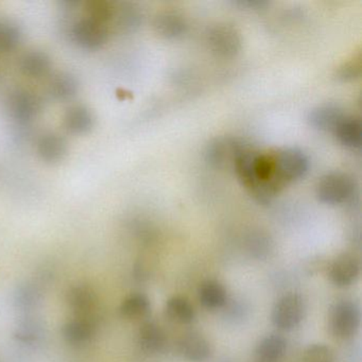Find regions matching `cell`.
<instances>
[{
	"instance_id": "9c48e42d",
	"label": "cell",
	"mask_w": 362,
	"mask_h": 362,
	"mask_svg": "<svg viewBox=\"0 0 362 362\" xmlns=\"http://www.w3.org/2000/svg\"><path fill=\"white\" fill-rule=\"evenodd\" d=\"M7 110L12 119L18 124H26L37 117L41 110V103L30 90L18 88L8 97Z\"/></svg>"
},
{
	"instance_id": "f546056e",
	"label": "cell",
	"mask_w": 362,
	"mask_h": 362,
	"mask_svg": "<svg viewBox=\"0 0 362 362\" xmlns=\"http://www.w3.org/2000/svg\"><path fill=\"white\" fill-rule=\"evenodd\" d=\"M86 18L109 26L114 12V3L109 0H90L84 4Z\"/></svg>"
},
{
	"instance_id": "d6986e66",
	"label": "cell",
	"mask_w": 362,
	"mask_h": 362,
	"mask_svg": "<svg viewBox=\"0 0 362 362\" xmlns=\"http://www.w3.org/2000/svg\"><path fill=\"white\" fill-rule=\"evenodd\" d=\"M137 338L139 346L147 354L160 353L166 345V334L163 328L153 321H146L141 324Z\"/></svg>"
},
{
	"instance_id": "6da1fadb",
	"label": "cell",
	"mask_w": 362,
	"mask_h": 362,
	"mask_svg": "<svg viewBox=\"0 0 362 362\" xmlns=\"http://www.w3.org/2000/svg\"><path fill=\"white\" fill-rule=\"evenodd\" d=\"M274 160L275 181L281 189L306 175L309 158L298 148H286L272 152Z\"/></svg>"
},
{
	"instance_id": "f1b7e54d",
	"label": "cell",
	"mask_w": 362,
	"mask_h": 362,
	"mask_svg": "<svg viewBox=\"0 0 362 362\" xmlns=\"http://www.w3.org/2000/svg\"><path fill=\"white\" fill-rule=\"evenodd\" d=\"M245 247L253 257L264 259L273 251V240L264 230H251L245 237Z\"/></svg>"
},
{
	"instance_id": "44dd1931",
	"label": "cell",
	"mask_w": 362,
	"mask_h": 362,
	"mask_svg": "<svg viewBox=\"0 0 362 362\" xmlns=\"http://www.w3.org/2000/svg\"><path fill=\"white\" fill-rule=\"evenodd\" d=\"M151 313L150 298L141 292L129 294L122 300L119 306V315L129 321H141Z\"/></svg>"
},
{
	"instance_id": "9a60e30c",
	"label": "cell",
	"mask_w": 362,
	"mask_h": 362,
	"mask_svg": "<svg viewBox=\"0 0 362 362\" xmlns=\"http://www.w3.org/2000/svg\"><path fill=\"white\" fill-rule=\"evenodd\" d=\"M97 323L90 320L73 317L62 327V337L65 342L74 346L88 344L96 334Z\"/></svg>"
},
{
	"instance_id": "1f68e13d",
	"label": "cell",
	"mask_w": 362,
	"mask_h": 362,
	"mask_svg": "<svg viewBox=\"0 0 362 362\" xmlns=\"http://www.w3.org/2000/svg\"><path fill=\"white\" fill-rule=\"evenodd\" d=\"M360 75H361V56L359 54L339 67L336 78L341 82H349L358 79Z\"/></svg>"
},
{
	"instance_id": "5b68a950",
	"label": "cell",
	"mask_w": 362,
	"mask_h": 362,
	"mask_svg": "<svg viewBox=\"0 0 362 362\" xmlns=\"http://www.w3.org/2000/svg\"><path fill=\"white\" fill-rule=\"evenodd\" d=\"M66 304L74 317L98 322L99 298L92 286L88 284L71 286L66 293Z\"/></svg>"
},
{
	"instance_id": "d4e9b609",
	"label": "cell",
	"mask_w": 362,
	"mask_h": 362,
	"mask_svg": "<svg viewBox=\"0 0 362 362\" xmlns=\"http://www.w3.org/2000/svg\"><path fill=\"white\" fill-rule=\"evenodd\" d=\"M52 67L50 57L43 50H29L20 59V69L28 77L45 76Z\"/></svg>"
},
{
	"instance_id": "603a6c76",
	"label": "cell",
	"mask_w": 362,
	"mask_h": 362,
	"mask_svg": "<svg viewBox=\"0 0 362 362\" xmlns=\"http://www.w3.org/2000/svg\"><path fill=\"white\" fill-rule=\"evenodd\" d=\"M79 81L77 77L69 71L56 74L48 84V92L56 100L66 101L77 95Z\"/></svg>"
},
{
	"instance_id": "e0dca14e",
	"label": "cell",
	"mask_w": 362,
	"mask_h": 362,
	"mask_svg": "<svg viewBox=\"0 0 362 362\" xmlns=\"http://www.w3.org/2000/svg\"><path fill=\"white\" fill-rule=\"evenodd\" d=\"M288 342L285 337L271 334L262 338L255 349V362H281L287 353Z\"/></svg>"
},
{
	"instance_id": "cb8c5ba5",
	"label": "cell",
	"mask_w": 362,
	"mask_h": 362,
	"mask_svg": "<svg viewBox=\"0 0 362 362\" xmlns=\"http://www.w3.org/2000/svg\"><path fill=\"white\" fill-rule=\"evenodd\" d=\"M45 327L41 320L26 315L14 328L13 337L18 342L25 345H35L43 339Z\"/></svg>"
},
{
	"instance_id": "8992f818",
	"label": "cell",
	"mask_w": 362,
	"mask_h": 362,
	"mask_svg": "<svg viewBox=\"0 0 362 362\" xmlns=\"http://www.w3.org/2000/svg\"><path fill=\"white\" fill-rule=\"evenodd\" d=\"M71 33L74 41L80 47L95 50L105 45L109 37L110 28L107 25L83 16L74 23Z\"/></svg>"
},
{
	"instance_id": "4fadbf2b",
	"label": "cell",
	"mask_w": 362,
	"mask_h": 362,
	"mask_svg": "<svg viewBox=\"0 0 362 362\" xmlns=\"http://www.w3.org/2000/svg\"><path fill=\"white\" fill-rule=\"evenodd\" d=\"M153 29L160 37L177 40L187 30V22L181 13L173 10L160 12L153 20Z\"/></svg>"
},
{
	"instance_id": "ffe728a7",
	"label": "cell",
	"mask_w": 362,
	"mask_h": 362,
	"mask_svg": "<svg viewBox=\"0 0 362 362\" xmlns=\"http://www.w3.org/2000/svg\"><path fill=\"white\" fill-rule=\"evenodd\" d=\"M198 298L203 307L209 310H217L226 306L228 292L220 281L205 279L199 286Z\"/></svg>"
},
{
	"instance_id": "484cf974",
	"label": "cell",
	"mask_w": 362,
	"mask_h": 362,
	"mask_svg": "<svg viewBox=\"0 0 362 362\" xmlns=\"http://www.w3.org/2000/svg\"><path fill=\"white\" fill-rule=\"evenodd\" d=\"M42 300V292L31 283L21 284L14 291V306L23 313L35 310Z\"/></svg>"
},
{
	"instance_id": "2e32d148",
	"label": "cell",
	"mask_w": 362,
	"mask_h": 362,
	"mask_svg": "<svg viewBox=\"0 0 362 362\" xmlns=\"http://www.w3.org/2000/svg\"><path fill=\"white\" fill-rule=\"evenodd\" d=\"M40 158L47 163L60 162L67 153V141L57 132H46L37 141Z\"/></svg>"
},
{
	"instance_id": "83f0119b",
	"label": "cell",
	"mask_w": 362,
	"mask_h": 362,
	"mask_svg": "<svg viewBox=\"0 0 362 362\" xmlns=\"http://www.w3.org/2000/svg\"><path fill=\"white\" fill-rule=\"evenodd\" d=\"M22 40L23 31L18 23L0 16V52H12L20 45Z\"/></svg>"
},
{
	"instance_id": "4316f807",
	"label": "cell",
	"mask_w": 362,
	"mask_h": 362,
	"mask_svg": "<svg viewBox=\"0 0 362 362\" xmlns=\"http://www.w3.org/2000/svg\"><path fill=\"white\" fill-rule=\"evenodd\" d=\"M166 315L169 319L179 324H190L194 321L196 311L192 303L183 296H175L166 303Z\"/></svg>"
},
{
	"instance_id": "8fae6325",
	"label": "cell",
	"mask_w": 362,
	"mask_h": 362,
	"mask_svg": "<svg viewBox=\"0 0 362 362\" xmlns=\"http://www.w3.org/2000/svg\"><path fill=\"white\" fill-rule=\"evenodd\" d=\"M177 349L180 355L189 362H206L213 356V346L209 339L198 332L183 334Z\"/></svg>"
},
{
	"instance_id": "7402d4cb",
	"label": "cell",
	"mask_w": 362,
	"mask_h": 362,
	"mask_svg": "<svg viewBox=\"0 0 362 362\" xmlns=\"http://www.w3.org/2000/svg\"><path fill=\"white\" fill-rule=\"evenodd\" d=\"M341 145L349 149H359L361 147V120L354 116H345L334 131Z\"/></svg>"
},
{
	"instance_id": "5bb4252c",
	"label": "cell",
	"mask_w": 362,
	"mask_h": 362,
	"mask_svg": "<svg viewBox=\"0 0 362 362\" xmlns=\"http://www.w3.org/2000/svg\"><path fill=\"white\" fill-rule=\"evenodd\" d=\"M344 111L336 105H322L313 107L308 115L307 122L317 131L334 132L341 120L345 117Z\"/></svg>"
},
{
	"instance_id": "ba28073f",
	"label": "cell",
	"mask_w": 362,
	"mask_h": 362,
	"mask_svg": "<svg viewBox=\"0 0 362 362\" xmlns=\"http://www.w3.org/2000/svg\"><path fill=\"white\" fill-rule=\"evenodd\" d=\"M207 45L220 58H234L241 50V37L234 27L217 25L207 33Z\"/></svg>"
},
{
	"instance_id": "3957f363",
	"label": "cell",
	"mask_w": 362,
	"mask_h": 362,
	"mask_svg": "<svg viewBox=\"0 0 362 362\" xmlns=\"http://www.w3.org/2000/svg\"><path fill=\"white\" fill-rule=\"evenodd\" d=\"M304 298L296 292H289L281 296L272 309L271 320L279 330L290 332L302 323L305 317Z\"/></svg>"
},
{
	"instance_id": "7c38bea8",
	"label": "cell",
	"mask_w": 362,
	"mask_h": 362,
	"mask_svg": "<svg viewBox=\"0 0 362 362\" xmlns=\"http://www.w3.org/2000/svg\"><path fill=\"white\" fill-rule=\"evenodd\" d=\"M143 23V13L134 4L114 3V12L109 28L119 35L135 33Z\"/></svg>"
},
{
	"instance_id": "277c9868",
	"label": "cell",
	"mask_w": 362,
	"mask_h": 362,
	"mask_svg": "<svg viewBox=\"0 0 362 362\" xmlns=\"http://www.w3.org/2000/svg\"><path fill=\"white\" fill-rule=\"evenodd\" d=\"M354 188L353 179L346 173H330L317 182L315 196L324 204H342L353 196Z\"/></svg>"
},
{
	"instance_id": "30bf717a",
	"label": "cell",
	"mask_w": 362,
	"mask_h": 362,
	"mask_svg": "<svg viewBox=\"0 0 362 362\" xmlns=\"http://www.w3.org/2000/svg\"><path fill=\"white\" fill-rule=\"evenodd\" d=\"M360 275V262L354 254L342 253L332 262L328 271L330 281L338 288L353 285Z\"/></svg>"
},
{
	"instance_id": "d6a6232c",
	"label": "cell",
	"mask_w": 362,
	"mask_h": 362,
	"mask_svg": "<svg viewBox=\"0 0 362 362\" xmlns=\"http://www.w3.org/2000/svg\"><path fill=\"white\" fill-rule=\"evenodd\" d=\"M234 4L239 7L249 8V9H262L268 5V3L264 0H239Z\"/></svg>"
},
{
	"instance_id": "52a82bcc",
	"label": "cell",
	"mask_w": 362,
	"mask_h": 362,
	"mask_svg": "<svg viewBox=\"0 0 362 362\" xmlns=\"http://www.w3.org/2000/svg\"><path fill=\"white\" fill-rule=\"evenodd\" d=\"M245 144L247 143L233 137H217L206 146L205 160L213 168H233L237 156Z\"/></svg>"
},
{
	"instance_id": "7a4b0ae2",
	"label": "cell",
	"mask_w": 362,
	"mask_h": 362,
	"mask_svg": "<svg viewBox=\"0 0 362 362\" xmlns=\"http://www.w3.org/2000/svg\"><path fill=\"white\" fill-rule=\"evenodd\" d=\"M361 323L359 305L351 300L337 302L330 311L329 326L332 334L337 338L346 340L353 338Z\"/></svg>"
},
{
	"instance_id": "ac0fdd59",
	"label": "cell",
	"mask_w": 362,
	"mask_h": 362,
	"mask_svg": "<svg viewBox=\"0 0 362 362\" xmlns=\"http://www.w3.org/2000/svg\"><path fill=\"white\" fill-rule=\"evenodd\" d=\"M63 122L66 130L73 134H86L94 128V113L86 105H71L65 111Z\"/></svg>"
},
{
	"instance_id": "4dcf8cb0",
	"label": "cell",
	"mask_w": 362,
	"mask_h": 362,
	"mask_svg": "<svg viewBox=\"0 0 362 362\" xmlns=\"http://www.w3.org/2000/svg\"><path fill=\"white\" fill-rule=\"evenodd\" d=\"M302 362H334V351L323 343H315L305 349Z\"/></svg>"
}]
</instances>
